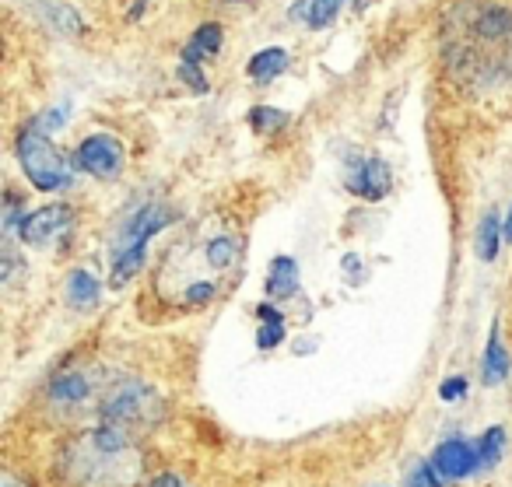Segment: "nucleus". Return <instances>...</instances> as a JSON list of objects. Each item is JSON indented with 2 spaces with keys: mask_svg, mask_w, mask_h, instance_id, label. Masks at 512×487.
Returning <instances> with one entry per match:
<instances>
[{
  "mask_svg": "<svg viewBox=\"0 0 512 487\" xmlns=\"http://www.w3.org/2000/svg\"><path fill=\"white\" fill-rule=\"evenodd\" d=\"M144 449L134 431L99 424L60 449L57 480L64 487H137L144 480Z\"/></svg>",
  "mask_w": 512,
  "mask_h": 487,
  "instance_id": "nucleus-1",
  "label": "nucleus"
},
{
  "mask_svg": "<svg viewBox=\"0 0 512 487\" xmlns=\"http://www.w3.org/2000/svg\"><path fill=\"white\" fill-rule=\"evenodd\" d=\"M74 225V211L67 204H46V207H36L32 214H25L18 221V239L32 249H46L53 242H60Z\"/></svg>",
  "mask_w": 512,
  "mask_h": 487,
  "instance_id": "nucleus-6",
  "label": "nucleus"
},
{
  "mask_svg": "<svg viewBox=\"0 0 512 487\" xmlns=\"http://www.w3.org/2000/svg\"><path fill=\"white\" fill-rule=\"evenodd\" d=\"M235 4H242V0H235Z\"/></svg>",
  "mask_w": 512,
  "mask_h": 487,
  "instance_id": "nucleus-28",
  "label": "nucleus"
},
{
  "mask_svg": "<svg viewBox=\"0 0 512 487\" xmlns=\"http://www.w3.org/2000/svg\"><path fill=\"white\" fill-rule=\"evenodd\" d=\"M64 298H67V305L78 312L95 309L102 298V288L92 270H71V277H67V284H64Z\"/></svg>",
  "mask_w": 512,
  "mask_h": 487,
  "instance_id": "nucleus-10",
  "label": "nucleus"
},
{
  "mask_svg": "<svg viewBox=\"0 0 512 487\" xmlns=\"http://www.w3.org/2000/svg\"><path fill=\"white\" fill-rule=\"evenodd\" d=\"M99 414H102V424H113V428L134 431L137 435V431H148V428H155V424H162L165 414H169V403H165V396L158 393L155 386H148V382L123 379L106 393Z\"/></svg>",
  "mask_w": 512,
  "mask_h": 487,
  "instance_id": "nucleus-3",
  "label": "nucleus"
},
{
  "mask_svg": "<svg viewBox=\"0 0 512 487\" xmlns=\"http://www.w3.org/2000/svg\"><path fill=\"white\" fill-rule=\"evenodd\" d=\"M151 487H186V484L176 477V473H162V477L151 480Z\"/></svg>",
  "mask_w": 512,
  "mask_h": 487,
  "instance_id": "nucleus-25",
  "label": "nucleus"
},
{
  "mask_svg": "<svg viewBox=\"0 0 512 487\" xmlns=\"http://www.w3.org/2000/svg\"><path fill=\"white\" fill-rule=\"evenodd\" d=\"M439 396L446 403H456V400H463V396H467V379H460V375H456V379H446L439 386Z\"/></svg>",
  "mask_w": 512,
  "mask_h": 487,
  "instance_id": "nucleus-24",
  "label": "nucleus"
},
{
  "mask_svg": "<svg viewBox=\"0 0 512 487\" xmlns=\"http://www.w3.org/2000/svg\"><path fill=\"white\" fill-rule=\"evenodd\" d=\"M179 78L186 81V88H190L193 95H207V92H211V85H207L204 71H200L197 64H179Z\"/></svg>",
  "mask_w": 512,
  "mask_h": 487,
  "instance_id": "nucleus-23",
  "label": "nucleus"
},
{
  "mask_svg": "<svg viewBox=\"0 0 512 487\" xmlns=\"http://www.w3.org/2000/svg\"><path fill=\"white\" fill-rule=\"evenodd\" d=\"M242 256V239L232 232H218L204 239V263L211 270H232Z\"/></svg>",
  "mask_w": 512,
  "mask_h": 487,
  "instance_id": "nucleus-11",
  "label": "nucleus"
},
{
  "mask_svg": "<svg viewBox=\"0 0 512 487\" xmlns=\"http://www.w3.org/2000/svg\"><path fill=\"white\" fill-rule=\"evenodd\" d=\"M15 151H18V162H22L25 176H29V183L36 186V190L57 193V190H64V186H71V169H67V158L60 155L57 144H53L46 134L25 127L22 134H18Z\"/></svg>",
  "mask_w": 512,
  "mask_h": 487,
  "instance_id": "nucleus-4",
  "label": "nucleus"
},
{
  "mask_svg": "<svg viewBox=\"0 0 512 487\" xmlns=\"http://www.w3.org/2000/svg\"><path fill=\"white\" fill-rule=\"evenodd\" d=\"M4 487H32V484H22L15 473H4Z\"/></svg>",
  "mask_w": 512,
  "mask_h": 487,
  "instance_id": "nucleus-26",
  "label": "nucleus"
},
{
  "mask_svg": "<svg viewBox=\"0 0 512 487\" xmlns=\"http://www.w3.org/2000/svg\"><path fill=\"white\" fill-rule=\"evenodd\" d=\"M123 162H127V151H123L120 137L113 134H88L74 151V165L102 183H113L123 172Z\"/></svg>",
  "mask_w": 512,
  "mask_h": 487,
  "instance_id": "nucleus-5",
  "label": "nucleus"
},
{
  "mask_svg": "<svg viewBox=\"0 0 512 487\" xmlns=\"http://www.w3.org/2000/svg\"><path fill=\"white\" fill-rule=\"evenodd\" d=\"M267 295L271 298H295L299 295V263L292 256H278L267 270Z\"/></svg>",
  "mask_w": 512,
  "mask_h": 487,
  "instance_id": "nucleus-13",
  "label": "nucleus"
},
{
  "mask_svg": "<svg viewBox=\"0 0 512 487\" xmlns=\"http://www.w3.org/2000/svg\"><path fill=\"white\" fill-rule=\"evenodd\" d=\"M176 221V214L165 204H144L137 207L134 218L123 225V232L116 235L113 242V274H109V284L113 288H123L137 277V270L144 267V256H148V246L162 228H169Z\"/></svg>",
  "mask_w": 512,
  "mask_h": 487,
  "instance_id": "nucleus-2",
  "label": "nucleus"
},
{
  "mask_svg": "<svg viewBox=\"0 0 512 487\" xmlns=\"http://www.w3.org/2000/svg\"><path fill=\"white\" fill-rule=\"evenodd\" d=\"M393 186L390 165L383 158H355L348 169V190L362 200H383Z\"/></svg>",
  "mask_w": 512,
  "mask_h": 487,
  "instance_id": "nucleus-7",
  "label": "nucleus"
},
{
  "mask_svg": "<svg viewBox=\"0 0 512 487\" xmlns=\"http://www.w3.org/2000/svg\"><path fill=\"white\" fill-rule=\"evenodd\" d=\"M246 120H249V127H253V134H274V130H285L288 113L274 106H256V109H249Z\"/></svg>",
  "mask_w": 512,
  "mask_h": 487,
  "instance_id": "nucleus-20",
  "label": "nucleus"
},
{
  "mask_svg": "<svg viewBox=\"0 0 512 487\" xmlns=\"http://www.w3.org/2000/svg\"><path fill=\"white\" fill-rule=\"evenodd\" d=\"M256 316H260V330H256V347L260 351H274L285 340V316H281L274 305H256Z\"/></svg>",
  "mask_w": 512,
  "mask_h": 487,
  "instance_id": "nucleus-17",
  "label": "nucleus"
},
{
  "mask_svg": "<svg viewBox=\"0 0 512 487\" xmlns=\"http://www.w3.org/2000/svg\"><path fill=\"white\" fill-rule=\"evenodd\" d=\"M285 71H288V50H281V46H267V50L253 53L246 64L249 81H256V85H267V81L281 78Z\"/></svg>",
  "mask_w": 512,
  "mask_h": 487,
  "instance_id": "nucleus-12",
  "label": "nucleus"
},
{
  "mask_svg": "<svg viewBox=\"0 0 512 487\" xmlns=\"http://www.w3.org/2000/svg\"><path fill=\"white\" fill-rule=\"evenodd\" d=\"M404 487H442V477L435 473L432 459H418V463L407 470V484Z\"/></svg>",
  "mask_w": 512,
  "mask_h": 487,
  "instance_id": "nucleus-21",
  "label": "nucleus"
},
{
  "mask_svg": "<svg viewBox=\"0 0 512 487\" xmlns=\"http://www.w3.org/2000/svg\"><path fill=\"white\" fill-rule=\"evenodd\" d=\"M505 242H512V207H509V214H505Z\"/></svg>",
  "mask_w": 512,
  "mask_h": 487,
  "instance_id": "nucleus-27",
  "label": "nucleus"
},
{
  "mask_svg": "<svg viewBox=\"0 0 512 487\" xmlns=\"http://www.w3.org/2000/svg\"><path fill=\"white\" fill-rule=\"evenodd\" d=\"M95 382L88 372H60L57 379L50 382V400L64 403V407H74V403H85L92 396Z\"/></svg>",
  "mask_w": 512,
  "mask_h": 487,
  "instance_id": "nucleus-9",
  "label": "nucleus"
},
{
  "mask_svg": "<svg viewBox=\"0 0 512 487\" xmlns=\"http://www.w3.org/2000/svg\"><path fill=\"white\" fill-rule=\"evenodd\" d=\"M505 375H509V354H505L502 340H498V326H491L488 347H484L481 358V379L484 386H498V382H505Z\"/></svg>",
  "mask_w": 512,
  "mask_h": 487,
  "instance_id": "nucleus-15",
  "label": "nucleus"
},
{
  "mask_svg": "<svg viewBox=\"0 0 512 487\" xmlns=\"http://www.w3.org/2000/svg\"><path fill=\"white\" fill-rule=\"evenodd\" d=\"M341 8H344V0H302L299 18L309 29H327V25L337 22Z\"/></svg>",
  "mask_w": 512,
  "mask_h": 487,
  "instance_id": "nucleus-18",
  "label": "nucleus"
},
{
  "mask_svg": "<svg viewBox=\"0 0 512 487\" xmlns=\"http://www.w3.org/2000/svg\"><path fill=\"white\" fill-rule=\"evenodd\" d=\"M64 116H67V106H60V109H46V113H39V116H32L25 127H32V130H39V134H46L50 137L53 130H60L64 127Z\"/></svg>",
  "mask_w": 512,
  "mask_h": 487,
  "instance_id": "nucleus-22",
  "label": "nucleus"
},
{
  "mask_svg": "<svg viewBox=\"0 0 512 487\" xmlns=\"http://www.w3.org/2000/svg\"><path fill=\"white\" fill-rule=\"evenodd\" d=\"M505 456V428H488L477 438V470H491Z\"/></svg>",
  "mask_w": 512,
  "mask_h": 487,
  "instance_id": "nucleus-19",
  "label": "nucleus"
},
{
  "mask_svg": "<svg viewBox=\"0 0 512 487\" xmlns=\"http://www.w3.org/2000/svg\"><path fill=\"white\" fill-rule=\"evenodd\" d=\"M432 466L442 480H463L477 470V445H470L467 438H446L435 445Z\"/></svg>",
  "mask_w": 512,
  "mask_h": 487,
  "instance_id": "nucleus-8",
  "label": "nucleus"
},
{
  "mask_svg": "<svg viewBox=\"0 0 512 487\" xmlns=\"http://www.w3.org/2000/svg\"><path fill=\"white\" fill-rule=\"evenodd\" d=\"M502 239H505V225L498 221L495 211H488L481 218V225H477V235H474V253H477V260H484V263L495 260L498 246H502Z\"/></svg>",
  "mask_w": 512,
  "mask_h": 487,
  "instance_id": "nucleus-16",
  "label": "nucleus"
},
{
  "mask_svg": "<svg viewBox=\"0 0 512 487\" xmlns=\"http://www.w3.org/2000/svg\"><path fill=\"white\" fill-rule=\"evenodd\" d=\"M221 25L218 22H207V25H200L197 32L190 36V43L183 46V64H204L207 57H214V53L221 50Z\"/></svg>",
  "mask_w": 512,
  "mask_h": 487,
  "instance_id": "nucleus-14",
  "label": "nucleus"
}]
</instances>
